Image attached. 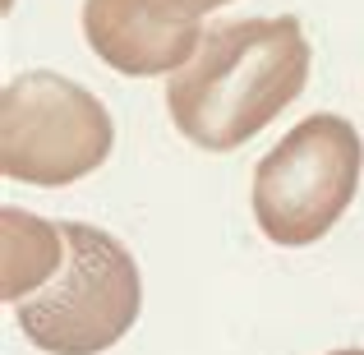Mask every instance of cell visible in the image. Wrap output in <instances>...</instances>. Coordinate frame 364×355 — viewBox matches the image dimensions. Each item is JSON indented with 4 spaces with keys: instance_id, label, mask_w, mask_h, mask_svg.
Wrapping results in <instances>:
<instances>
[{
    "instance_id": "obj_6",
    "label": "cell",
    "mask_w": 364,
    "mask_h": 355,
    "mask_svg": "<svg viewBox=\"0 0 364 355\" xmlns=\"http://www.w3.org/2000/svg\"><path fill=\"white\" fill-rule=\"evenodd\" d=\"M65 254L60 222H42L33 213L5 208V300L18 304L55 272Z\"/></svg>"
},
{
    "instance_id": "obj_7",
    "label": "cell",
    "mask_w": 364,
    "mask_h": 355,
    "mask_svg": "<svg viewBox=\"0 0 364 355\" xmlns=\"http://www.w3.org/2000/svg\"><path fill=\"white\" fill-rule=\"evenodd\" d=\"M180 5H185V9H194V14L203 18L208 9H217V5H231V0H180Z\"/></svg>"
},
{
    "instance_id": "obj_5",
    "label": "cell",
    "mask_w": 364,
    "mask_h": 355,
    "mask_svg": "<svg viewBox=\"0 0 364 355\" xmlns=\"http://www.w3.org/2000/svg\"><path fill=\"white\" fill-rule=\"evenodd\" d=\"M88 46L129 79L176 74L203 46V18L180 0H83Z\"/></svg>"
},
{
    "instance_id": "obj_1",
    "label": "cell",
    "mask_w": 364,
    "mask_h": 355,
    "mask_svg": "<svg viewBox=\"0 0 364 355\" xmlns=\"http://www.w3.org/2000/svg\"><path fill=\"white\" fill-rule=\"evenodd\" d=\"M309 83L300 18H231L208 28L203 46L166 83L171 124L208 152H231L263 134Z\"/></svg>"
},
{
    "instance_id": "obj_8",
    "label": "cell",
    "mask_w": 364,
    "mask_h": 355,
    "mask_svg": "<svg viewBox=\"0 0 364 355\" xmlns=\"http://www.w3.org/2000/svg\"><path fill=\"white\" fill-rule=\"evenodd\" d=\"M328 355H364L360 346H341V351H328Z\"/></svg>"
},
{
    "instance_id": "obj_2",
    "label": "cell",
    "mask_w": 364,
    "mask_h": 355,
    "mask_svg": "<svg viewBox=\"0 0 364 355\" xmlns=\"http://www.w3.org/2000/svg\"><path fill=\"white\" fill-rule=\"evenodd\" d=\"M60 235L65 254L55 272L14 304L18 328L46 355H102L139 319V263L102 226L60 222Z\"/></svg>"
},
{
    "instance_id": "obj_4",
    "label": "cell",
    "mask_w": 364,
    "mask_h": 355,
    "mask_svg": "<svg viewBox=\"0 0 364 355\" xmlns=\"http://www.w3.org/2000/svg\"><path fill=\"white\" fill-rule=\"evenodd\" d=\"M116 120L83 83L33 70L0 92V171L23 185H74L111 157Z\"/></svg>"
},
{
    "instance_id": "obj_3",
    "label": "cell",
    "mask_w": 364,
    "mask_h": 355,
    "mask_svg": "<svg viewBox=\"0 0 364 355\" xmlns=\"http://www.w3.org/2000/svg\"><path fill=\"white\" fill-rule=\"evenodd\" d=\"M364 143L355 124L318 111L304 116L254 166V222L272 245H314L346 217L360 189Z\"/></svg>"
}]
</instances>
